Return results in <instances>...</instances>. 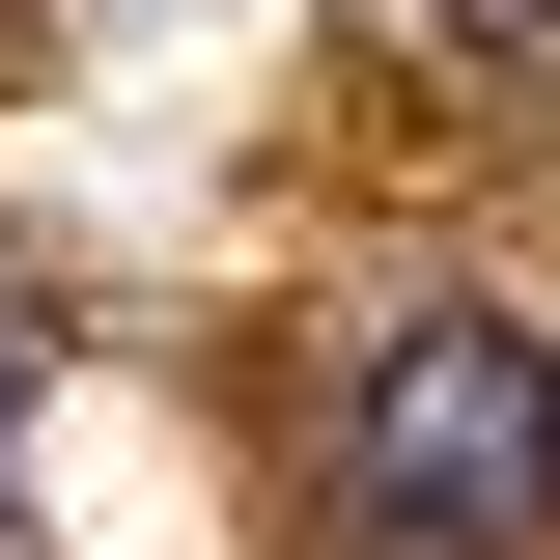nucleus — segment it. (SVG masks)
I'll return each mask as SVG.
<instances>
[{"mask_svg":"<svg viewBox=\"0 0 560 560\" xmlns=\"http://www.w3.org/2000/svg\"><path fill=\"white\" fill-rule=\"evenodd\" d=\"M337 533L364 560H533L560 533V337L533 308H393L337 364Z\"/></svg>","mask_w":560,"mask_h":560,"instance_id":"obj_1","label":"nucleus"},{"mask_svg":"<svg viewBox=\"0 0 560 560\" xmlns=\"http://www.w3.org/2000/svg\"><path fill=\"white\" fill-rule=\"evenodd\" d=\"M420 28H448V57H560V0H420Z\"/></svg>","mask_w":560,"mask_h":560,"instance_id":"obj_2","label":"nucleus"},{"mask_svg":"<svg viewBox=\"0 0 560 560\" xmlns=\"http://www.w3.org/2000/svg\"><path fill=\"white\" fill-rule=\"evenodd\" d=\"M0 448H28V337H0Z\"/></svg>","mask_w":560,"mask_h":560,"instance_id":"obj_3","label":"nucleus"}]
</instances>
